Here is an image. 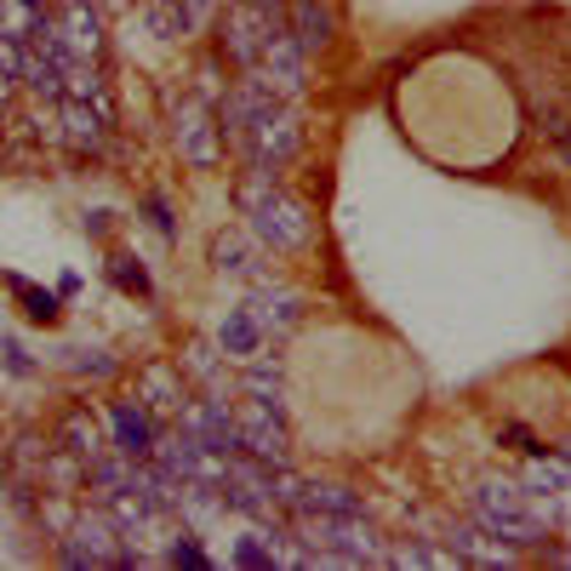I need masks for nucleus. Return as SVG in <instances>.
<instances>
[{"label": "nucleus", "mask_w": 571, "mask_h": 571, "mask_svg": "<svg viewBox=\"0 0 571 571\" xmlns=\"http://www.w3.org/2000/svg\"><path fill=\"white\" fill-rule=\"evenodd\" d=\"M241 207L252 218V234H257V246L268 252H297L309 241V212L297 207L292 194H281L275 172H257L252 183H241Z\"/></svg>", "instance_id": "nucleus-1"}, {"label": "nucleus", "mask_w": 571, "mask_h": 571, "mask_svg": "<svg viewBox=\"0 0 571 571\" xmlns=\"http://www.w3.org/2000/svg\"><path fill=\"white\" fill-rule=\"evenodd\" d=\"M304 537L315 543L320 560H378L372 526H360V515H315V509H304Z\"/></svg>", "instance_id": "nucleus-2"}, {"label": "nucleus", "mask_w": 571, "mask_h": 571, "mask_svg": "<svg viewBox=\"0 0 571 571\" xmlns=\"http://www.w3.org/2000/svg\"><path fill=\"white\" fill-rule=\"evenodd\" d=\"M475 509H480L486 531L509 537V543H543V520L526 515L520 486H509V480H486V486L475 491Z\"/></svg>", "instance_id": "nucleus-3"}, {"label": "nucleus", "mask_w": 571, "mask_h": 571, "mask_svg": "<svg viewBox=\"0 0 571 571\" xmlns=\"http://www.w3.org/2000/svg\"><path fill=\"white\" fill-rule=\"evenodd\" d=\"M268 35H281V0H241L223 23V46L234 63H257V52L268 46Z\"/></svg>", "instance_id": "nucleus-4"}, {"label": "nucleus", "mask_w": 571, "mask_h": 571, "mask_svg": "<svg viewBox=\"0 0 571 571\" xmlns=\"http://www.w3.org/2000/svg\"><path fill=\"white\" fill-rule=\"evenodd\" d=\"M241 144H246V155H252V172H281V166L297 155V144H304V131H297V115H292V109L275 104Z\"/></svg>", "instance_id": "nucleus-5"}, {"label": "nucleus", "mask_w": 571, "mask_h": 571, "mask_svg": "<svg viewBox=\"0 0 571 571\" xmlns=\"http://www.w3.org/2000/svg\"><path fill=\"white\" fill-rule=\"evenodd\" d=\"M252 70H257V81L275 92V97H297V92L309 86V81H304V46H297L286 29H281V35H268V46L257 52Z\"/></svg>", "instance_id": "nucleus-6"}, {"label": "nucleus", "mask_w": 571, "mask_h": 571, "mask_svg": "<svg viewBox=\"0 0 571 571\" xmlns=\"http://www.w3.org/2000/svg\"><path fill=\"white\" fill-rule=\"evenodd\" d=\"M115 537H120V526L109 515H81L75 531H70V543H63V560L70 565H115L120 560Z\"/></svg>", "instance_id": "nucleus-7"}, {"label": "nucleus", "mask_w": 571, "mask_h": 571, "mask_svg": "<svg viewBox=\"0 0 571 571\" xmlns=\"http://www.w3.org/2000/svg\"><path fill=\"white\" fill-rule=\"evenodd\" d=\"M178 417H183V429L194 434V441H207L212 452H223V457L241 452V429H234L229 400H194V406H183Z\"/></svg>", "instance_id": "nucleus-8"}, {"label": "nucleus", "mask_w": 571, "mask_h": 571, "mask_svg": "<svg viewBox=\"0 0 571 571\" xmlns=\"http://www.w3.org/2000/svg\"><path fill=\"white\" fill-rule=\"evenodd\" d=\"M52 23H57V41H63L70 57H97L104 52V12H97L92 0H70Z\"/></svg>", "instance_id": "nucleus-9"}, {"label": "nucleus", "mask_w": 571, "mask_h": 571, "mask_svg": "<svg viewBox=\"0 0 571 571\" xmlns=\"http://www.w3.org/2000/svg\"><path fill=\"white\" fill-rule=\"evenodd\" d=\"M234 429H241V452L263 457V463H286V429H281V412H268V406H252L246 412H234Z\"/></svg>", "instance_id": "nucleus-10"}, {"label": "nucleus", "mask_w": 571, "mask_h": 571, "mask_svg": "<svg viewBox=\"0 0 571 571\" xmlns=\"http://www.w3.org/2000/svg\"><path fill=\"white\" fill-rule=\"evenodd\" d=\"M178 149H183V160H194V166H218V155H223V126H212L200 104H183V115H178Z\"/></svg>", "instance_id": "nucleus-11"}, {"label": "nucleus", "mask_w": 571, "mask_h": 571, "mask_svg": "<svg viewBox=\"0 0 571 571\" xmlns=\"http://www.w3.org/2000/svg\"><path fill=\"white\" fill-rule=\"evenodd\" d=\"M268 109H275V92H268V86L252 75V81H241V86L229 92V104H223V131H229V138H246V131H252Z\"/></svg>", "instance_id": "nucleus-12"}, {"label": "nucleus", "mask_w": 571, "mask_h": 571, "mask_svg": "<svg viewBox=\"0 0 571 571\" xmlns=\"http://www.w3.org/2000/svg\"><path fill=\"white\" fill-rule=\"evenodd\" d=\"M104 120H109L104 104H81V97H75V104L63 109V131H57V138L70 144V149H81V155H92V149H104Z\"/></svg>", "instance_id": "nucleus-13"}, {"label": "nucleus", "mask_w": 571, "mask_h": 571, "mask_svg": "<svg viewBox=\"0 0 571 571\" xmlns=\"http://www.w3.org/2000/svg\"><path fill=\"white\" fill-rule=\"evenodd\" d=\"M286 35L304 46V57H315V52H326L331 46V12L320 7V0H297L292 7V29Z\"/></svg>", "instance_id": "nucleus-14"}, {"label": "nucleus", "mask_w": 571, "mask_h": 571, "mask_svg": "<svg viewBox=\"0 0 571 571\" xmlns=\"http://www.w3.org/2000/svg\"><path fill=\"white\" fill-rule=\"evenodd\" d=\"M263 331H286L292 320H297V292H286V286H263L257 297H252V309H246Z\"/></svg>", "instance_id": "nucleus-15"}, {"label": "nucleus", "mask_w": 571, "mask_h": 571, "mask_svg": "<svg viewBox=\"0 0 571 571\" xmlns=\"http://www.w3.org/2000/svg\"><path fill=\"white\" fill-rule=\"evenodd\" d=\"M115 452H126V457H149L155 452V429H149V417L138 406L115 412Z\"/></svg>", "instance_id": "nucleus-16"}, {"label": "nucleus", "mask_w": 571, "mask_h": 571, "mask_svg": "<svg viewBox=\"0 0 571 571\" xmlns=\"http://www.w3.org/2000/svg\"><path fill=\"white\" fill-rule=\"evenodd\" d=\"M41 23H46V7H41V0H0V35H7V41L23 46Z\"/></svg>", "instance_id": "nucleus-17"}, {"label": "nucleus", "mask_w": 571, "mask_h": 571, "mask_svg": "<svg viewBox=\"0 0 571 571\" xmlns=\"http://www.w3.org/2000/svg\"><path fill=\"white\" fill-rule=\"evenodd\" d=\"M212 257H218V268H223V275H263V263H257V252H252V241H246V234H218Z\"/></svg>", "instance_id": "nucleus-18"}, {"label": "nucleus", "mask_w": 571, "mask_h": 571, "mask_svg": "<svg viewBox=\"0 0 571 571\" xmlns=\"http://www.w3.org/2000/svg\"><path fill=\"white\" fill-rule=\"evenodd\" d=\"M144 400L149 412H183V383L166 366H155V372H144Z\"/></svg>", "instance_id": "nucleus-19"}, {"label": "nucleus", "mask_w": 571, "mask_h": 571, "mask_svg": "<svg viewBox=\"0 0 571 571\" xmlns=\"http://www.w3.org/2000/svg\"><path fill=\"white\" fill-rule=\"evenodd\" d=\"M63 441H70L75 457H92V463H97V452H104V429H97L86 412H70V417H63Z\"/></svg>", "instance_id": "nucleus-20"}, {"label": "nucleus", "mask_w": 571, "mask_h": 571, "mask_svg": "<svg viewBox=\"0 0 571 571\" xmlns=\"http://www.w3.org/2000/svg\"><path fill=\"white\" fill-rule=\"evenodd\" d=\"M309 497H297L304 509H315V515H360V497L355 491H343V486H304Z\"/></svg>", "instance_id": "nucleus-21"}, {"label": "nucleus", "mask_w": 571, "mask_h": 571, "mask_svg": "<svg viewBox=\"0 0 571 571\" xmlns=\"http://www.w3.org/2000/svg\"><path fill=\"white\" fill-rule=\"evenodd\" d=\"M223 349L229 355H257L263 349V326L241 309V315H229V326H223Z\"/></svg>", "instance_id": "nucleus-22"}, {"label": "nucleus", "mask_w": 571, "mask_h": 571, "mask_svg": "<svg viewBox=\"0 0 571 571\" xmlns=\"http://www.w3.org/2000/svg\"><path fill=\"white\" fill-rule=\"evenodd\" d=\"M246 394L257 400V406H268V412H281V406H286V400H281V394H286V389H281V372H275V366H268V360H263V366H252V378H246Z\"/></svg>", "instance_id": "nucleus-23"}, {"label": "nucleus", "mask_w": 571, "mask_h": 571, "mask_svg": "<svg viewBox=\"0 0 571 571\" xmlns=\"http://www.w3.org/2000/svg\"><path fill=\"white\" fill-rule=\"evenodd\" d=\"M189 372L207 378V383H218V355H212L207 343H194V349H189Z\"/></svg>", "instance_id": "nucleus-24"}, {"label": "nucleus", "mask_w": 571, "mask_h": 571, "mask_svg": "<svg viewBox=\"0 0 571 571\" xmlns=\"http://www.w3.org/2000/svg\"><path fill=\"white\" fill-rule=\"evenodd\" d=\"M565 480H571L565 468H549V463H537V468H531V486H549V491H554V486H565Z\"/></svg>", "instance_id": "nucleus-25"}, {"label": "nucleus", "mask_w": 571, "mask_h": 571, "mask_svg": "<svg viewBox=\"0 0 571 571\" xmlns=\"http://www.w3.org/2000/svg\"><path fill=\"white\" fill-rule=\"evenodd\" d=\"M234 560H246V565H263V560H268V554H263V549H257V543H241V549H234Z\"/></svg>", "instance_id": "nucleus-26"}, {"label": "nucleus", "mask_w": 571, "mask_h": 571, "mask_svg": "<svg viewBox=\"0 0 571 571\" xmlns=\"http://www.w3.org/2000/svg\"><path fill=\"white\" fill-rule=\"evenodd\" d=\"M0 120H7V97H0Z\"/></svg>", "instance_id": "nucleus-27"}, {"label": "nucleus", "mask_w": 571, "mask_h": 571, "mask_svg": "<svg viewBox=\"0 0 571 571\" xmlns=\"http://www.w3.org/2000/svg\"><path fill=\"white\" fill-rule=\"evenodd\" d=\"M565 160H571V138H565Z\"/></svg>", "instance_id": "nucleus-28"}, {"label": "nucleus", "mask_w": 571, "mask_h": 571, "mask_svg": "<svg viewBox=\"0 0 571 571\" xmlns=\"http://www.w3.org/2000/svg\"><path fill=\"white\" fill-rule=\"evenodd\" d=\"M565 457H571V446H565Z\"/></svg>", "instance_id": "nucleus-29"}]
</instances>
